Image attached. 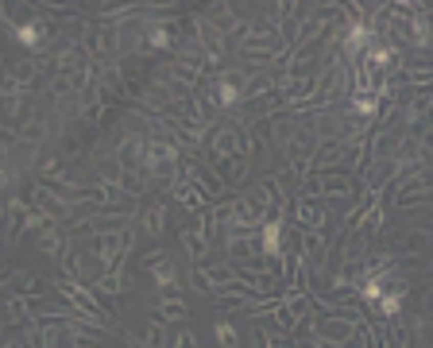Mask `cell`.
<instances>
[{"instance_id":"cell-1","label":"cell","mask_w":433,"mask_h":348,"mask_svg":"<svg viewBox=\"0 0 433 348\" xmlns=\"http://www.w3.org/2000/svg\"><path fill=\"white\" fill-rule=\"evenodd\" d=\"M216 337L225 340V344H228V348H232V344H236V333H232V325H225V321H216Z\"/></svg>"},{"instance_id":"cell-2","label":"cell","mask_w":433,"mask_h":348,"mask_svg":"<svg viewBox=\"0 0 433 348\" xmlns=\"http://www.w3.org/2000/svg\"><path fill=\"white\" fill-rule=\"evenodd\" d=\"M163 228V209H151L147 213V232H159Z\"/></svg>"}]
</instances>
